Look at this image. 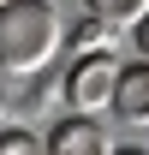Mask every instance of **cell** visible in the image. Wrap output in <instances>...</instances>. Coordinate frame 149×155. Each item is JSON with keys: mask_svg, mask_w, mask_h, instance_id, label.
Returning a JSON list of instances; mask_svg holds the SVG:
<instances>
[{"mask_svg": "<svg viewBox=\"0 0 149 155\" xmlns=\"http://www.w3.org/2000/svg\"><path fill=\"white\" fill-rule=\"evenodd\" d=\"M66 24L54 0H6L0 6V78H30L60 54Z\"/></svg>", "mask_w": 149, "mask_h": 155, "instance_id": "1", "label": "cell"}, {"mask_svg": "<svg viewBox=\"0 0 149 155\" xmlns=\"http://www.w3.org/2000/svg\"><path fill=\"white\" fill-rule=\"evenodd\" d=\"M113 84H119V60L101 48V54H78L72 72H66V101L72 114H108L113 107Z\"/></svg>", "mask_w": 149, "mask_h": 155, "instance_id": "2", "label": "cell"}, {"mask_svg": "<svg viewBox=\"0 0 149 155\" xmlns=\"http://www.w3.org/2000/svg\"><path fill=\"white\" fill-rule=\"evenodd\" d=\"M108 131L95 125V114H66L48 125V155H108Z\"/></svg>", "mask_w": 149, "mask_h": 155, "instance_id": "3", "label": "cell"}, {"mask_svg": "<svg viewBox=\"0 0 149 155\" xmlns=\"http://www.w3.org/2000/svg\"><path fill=\"white\" fill-rule=\"evenodd\" d=\"M119 125H149V66L131 60L119 66V84H113V107H108Z\"/></svg>", "mask_w": 149, "mask_h": 155, "instance_id": "4", "label": "cell"}, {"mask_svg": "<svg viewBox=\"0 0 149 155\" xmlns=\"http://www.w3.org/2000/svg\"><path fill=\"white\" fill-rule=\"evenodd\" d=\"M84 12L95 24H108V30H131V24L149 12V0H84Z\"/></svg>", "mask_w": 149, "mask_h": 155, "instance_id": "5", "label": "cell"}, {"mask_svg": "<svg viewBox=\"0 0 149 155\" xmlns=\"http://www.w3.org/2000/svg\"><path fill=\"white\" fill-rule=\"evenodd\" d=\"M78 54H101V48H108V42H113V30H108V24H95L90 18V12H84V24H78Z\"/></svg>", "mask_w": 149, "mask_h": 155, "instance_id": "6", "label": "cell"}, {"mask_svg": "<svg viewBox=\"0 0 149 155\" xmlns=\"http://www.w3.org/2000/svg\"><path fill=\"white\" fill-rule=\"evenodd\" d=\"M0 155H48V143L36 131H18L12 125V131H0Z\"/></svg>", "mask_w": 149, "mask_h": 155, "instance_id": "7", "label": "cell"}, {"mask_svg": "<svg viewBox=\"0 0 149 155\" xmlns=\"http://www.w3.org/2000/svg\"><path fill=\"white\" fill-rule=\"evenodd\" d=\"M131 42H137V60H143V66H149V12H143V18H137V24H131Z\"/></svg>", "mask_w": 149, "mask_h": 155, "instance_id": "8", "label": "cell"}, {"mask_svg": "<svg viewBox=\"0 0 149 155\" xmlns=\"http://www.w3.org/2000/svg\"><path fill=\"white\" fill-rule=\"evenodd\" d=\"M108 155H149L143 143H125V149H108Z\"/></svg>", "mask_w": 149, "mask_h": 155, "instance_id": "9", "label": "cell"}, {"mask_svg": "<svg viewBox=\"0 0 149 155\" xmlns=\"http://www.w3.org/2000/svg\"><path fill=\"white\" fill-rule=\"evenodd\" d=\"M0 6H6V0H0Z\"/></svg>", "mask_w": 149, "mask_h": 155, "instance_id": "10", "label": "cell"}]
</instances>
